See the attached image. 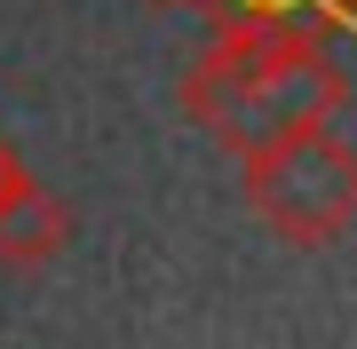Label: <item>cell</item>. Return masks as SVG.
Segmentation results:
<instances>
[{"label":"cell","mask_w":357,"mask_h":349,"mask_svg":"<svg viewBox=\"0 0 357 349\" xmlns=\"http://www.w3.org/2000/svg\"><path fill=\"white\" fill-rule=\"evenodd\" d=\"M64 246H72V207L48 183H24L8 199V215H0V262L8 270H48Z\"/></svg>","instance_id":"3957f363"},{"label":"cell","mask_w":357,"mask_h":349,"mask_svg":"<svg viewBox=\"0 0 357 349\" xmlns=\"http://www.w3.org/2000/svg\"><path fill=\"white\" fill-rule=\"evenodd\" d=\"M183 119L222 143L230 159H255L270 143L342 119L349 72L326 48V24H294V16H215V40L183 64L175 79Z\"/></svg>","instance_id":"6da1fadb"},{"label":"cell","mask_w":357,"mask_h":349,"mask_svg":"<svg viewBox=\"0 0 357 349\" xmlns=\"http://www.w3.org/2000/svg\"><path fill=\"white\" fill-rule=\"evenodd\" d=\"M151 8H199V16H215V0H151Z\"/></svg>","instance_id":"8992f818"},{"label":"cell","mask_w":357,"mask_h":349,"mask_svg":"<svg viewBox=\"0 0 357 349\" xmlns=\"http://www.w3.org/2000/svg\"><path fill=\"white\" fill-rule=\"evenodd\" d=\"M215 16H294V24H357V0H215Z\"/></svg>","instance_id":"277c9868"},{"label":"cell","mask_w":357,"mask_h":349,"mask_svg":"<svg viewBox=\"0 0 357 349\" xmlns=\"http://www.w3.org/2000/svg\"><path fill=\"white\" fill-rule=\"evenodd\" d=\"M24 183H32V167H24V159H16V143L0 135V215H8V199L24 191Z\"/></svg>","instance_id":"5b68a950"},{"label":"cell","mask_w":357,"mask_h":349,"mask_svg":"<svg viewBox=\"0 0 357 349\" xmlns=\"http://www.w3.org/2000/svg\"><path fill=\"white\" fill-rule=\"evenodd\" d=\"M238 191L255 222L286 246H333L342 231H357V143L318 119V127L270 143V151L238 159Z\"/></svg>","instance_id":"7a4b0ae2"}]
</instances>
